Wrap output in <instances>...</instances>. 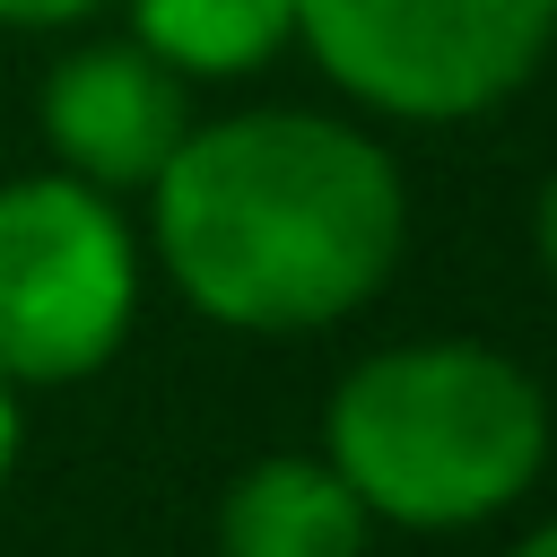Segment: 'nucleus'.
I'll return each mask as SVG.
<instances>
[{
	"instance_id": "1a4fd4ad",
	"label": "nucleus",
	"mask_w": 557,
	"mask_h": 557,
	"mask_svg": "<svg viewBox=\"0 0 557 557\" xmlns=\"http://www.w3.org/2000/svg\"><path fill=\"white\" fill-rule=\"evenodd\" d=\"M540 270H548V287H557V174H548V191H540Z\"/></svg>"
},
{
	"instance_id": "423d86ee",
	"label": "nucleus",
	"mask_w": 557,
	"mask_h": 557,
	"mask_svg": "<svg viewBox=\"0 0 557 557\" xmlns=\"http://www.w3.org/2000/svg\"><path fill=\"white\" fill-rule=\"evenodd\" d=\"M226 557H366V505L331 461L270 453L218 505Z\"/></svg>"
},
{
	"instance_id": "20e7f679",
	"label": "nucleus",
	"mask_w": 557,
	"mask_h": 557,
	"mask_svg": "<svg viewBox=\"0 0 557 557\" xmlns=\"http://www.w3.org/2000/svg\"><path fill=\"white\" fill-rule=\"evenodd\" d=\"M296 35L357 104L470 122L540 70L557 0H296Z\"/></svg>"
},
{
	"instance_id": "39448f33",
	"label": "nucleus",
	"mask_w": 557,
	"mask_h": 557,
	"mask_svg": "<svg viewBox=\"0 0 557 557\" xmlns=\"http://www.w3.org/2000/svg\"><path fill=\"white\" fill-rule=\"evenodd\" d=\"M183 78L148 44H87L44 78V139L96 191H148L183 148Z\"/></svg>"
},
{
	"instance_id": "6e6552de",
	"label": "nucleus",
	"mask_w": 557,
	"mask_h": 557,
	"mask_svg": "<svg viewBox=\"0 0 557 557\" xmlns=\"http://www.w3.org/2000/svg\"><path fill=\"white\" fill-rule=\"evenodd\" d=\"M96 0H0V17L9 26H70V17H87Z\"/></svg>"
},
{
	"instance_id": "7ed1b4c3",
	"label": "nucleus",
	"mask_w": 557,
	"mask_h": 557,
	"mask_svg": "<svg viewBox=\"0 0 557 557\" xmlns=\"http://www.w3.org/2000/svg\"><path fill=\"white\" fill-rule=\"evenodd\" d=\"M139 313V252L113 191L78 174H35L0 191V374L78 383Z\"/></svg>"
},
{
	"instance_id": "0eeeda50",
	"label": "nucleus",
	"mask_w": 557,
	"mask_h": 557,
	"mask_svg": "<svg viewBox=\"0 0 557 557\" xmlns=\"http://www.w3.org/2000/svg\"><path fill=\"white\" fill-rule=\"evenodd\" d=\"M131 17L165 70H200V78L261 70L296 35V0H131Z\"/></svg>"
},
{
	"instance_id": "f03ea898",
	"label": "nucleus",
	"mask_w": 557,
	"mask_h": 557,
	"mask_svg": "<svg viewBox=\"0 0 557 557\" xmlns=\"http://www.w3.org/2000/svg\"><path fill=\"white\" fill-rule=\"evenodd\" d=\"M322 461L357 487L366 513L409 531H461L505 513L540 479L548 400L513 357L479 339L383 348L331 392Z\"/></svg>"
},
{
	"instance_id": "9d476101",
	"label": "nucleus",
	"mask_w": 557,
	"mask_h": 557,
	"mask_svg": "<svg viewBox=\"0 0 557 557\" xmlns=\"http://www.w3.org/2000/svg\"><path fill=\"white\" fill-rule=\"evenodd\" d=\"M9 461H17V383L0 374V479H9Z\"/></svg>"
},
{
	"instance_id": "9b49d317",
	"label": "nucleus",
	"mask_w": 557,
	"mask_h": 557,
	"mask_svg": "<svg viewBox=\"0 0 557 557\" xmlns=\"http://www.w3.org/2000/svg\"><path fill=\"white\" fill-rule=\"evenodd\" d=\"M513 557H557V522H540V531H531V540H522Z\"/></svg>"
},
{
	"instance_id": "f257e3e1",
	"label": "nucleus",
	"mask_w": 557,
	"mask_h": 557,
	"mask_svg": "<svg viewBox=\"0 0 557 557\" xmlns=\"http://www.w3.org/2000/svg\"><path fill=\"white\" fill-rule=\"evenodd\" d=\"M148 191L174 287L235 331H322L357 313L409 235L392 157L331 113H235L183 131Z\"/></svg>"
}]
</instances>
